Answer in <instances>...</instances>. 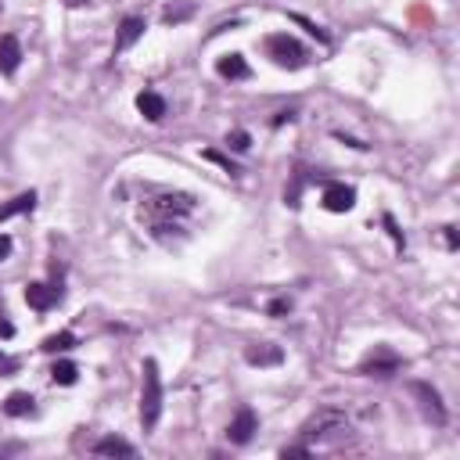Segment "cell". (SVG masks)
Instances as JSON below:
<instances>
[{
  "label": "cell",
  "mask_w": 460,
  "mask_h": 460,
  "mask_svg": "<svg viewBox=\"0 0 460 460\" xmlns=\"http://www.w3.org/2000/svg\"><path fill=\"white\" fill-rule=\"evenodd\" d=\"M162 417V378H158V363L144 360V385H140V428L151 432Z\"/></svg>",
  "instance_id": "obj_1"
},
{
  "label": "cell",
  "mask_w": 460,
  "mask_h": 460,
  "mask_svg": "<svg viewBox=\"0 0 460 460\" xmlns=\"http://www.w3.org/2000/svg\"><path fill=\"white\" fill-rule=\"evenodd\" d=\"M266 54H270V58L277 62L281 68H302V65L309 62L306 47L295 40V36H288V33H273V36H266Z\"/></svg>",
  "instance_id": "obj_2"
},
{
  "label": "cell",
  "mask_w": 460,
  "mask_h": 460,
  "mask_svg": "<svg viewBox=\"0 0 460 460\" xmlns=\"http://www.w3.org/2000/svg\"><path fill=\"white\" fill-rule=\"evenodd\" d=\"M194 209V198L191 194H158V198H148L144 201L140 216H148L151 223L155 219H176V216H187Z\"/></svg>",
  "instance_id": "obj_3"
},
{
  "label": "cell",
  "mask_w": 460,
  "mask_h": 460,
  "mask_svg": "<svg viewBox=\"0 0 460 460\" xmlns=\"http://www.w3.org/2000/svg\"><path fill=\"white\" fill-rule=\"evenodd\" d=\"M349 425V417L342 414V410H335V407H324V410H317L309 421H302V428H299V435L306 439H324V435H331V432H342Z\"/></svg>",
  "instance_id": "obj_4"
},
{
  "label": "cell",
  "mask_w": 460,
  "mask_h": 460,
  "mask_svg": "<svg viewBox=\"0 0 460 460\" xmlns=\"http://www.w3.org/2000/svg\"><path fill=\"white\" fill-rule=\"evenodd\" d=\"M399 367H403V356H396L389 345H378L374 353L360 363V374H367V378H392Z\"/></svg>",
  "instance_id": "obj_5"
},
{
  "label": "cell",
  "mask_w": 460,
  "mask_h": 460,
  "mask_svg": "<svg viewBox=\"0 0 460 460\" xmlns=\"http://www.w3.org/2000/svg\"><path fill=\"white\" fill-rule=\"evenodd\" d=\"M259 432V417H255V410L252 407H241L234 414V421H230V428H227V439L234 446H245V443H252V435Z\"/></svg>",
  "instance_id": "obj_6"
},
{
  "label": "cell",
  "mask_w": 460,
  "mask_h": 460,
  "mask_svg": "<svg viewBox=\"0 0 460 460\" xmlns=\"http://www.w3.org/2000/svg\"><path fill=\"white\" fill-rule=\"evenodd\" d=\"M320 201L327 212H349L356 205V187H349V183H327Z\"/></svg>",
  "instance_id": "obj_7"
},
{
  "label": "cell",
  "mask_w": 460,
  "mask_h": 460,
  "mask_svg": "<svg viewBox=\"0 0 460 460\" xmlns=\"http://www.w3.org/2000/svg\"><path fill=\"white\" fill-rule=\"evenodd\" d=\"M26 302L36 309V313H47L62 302V288H54V284H29L26 288Z\"/></svg>",
  "instance_id": "obj_8"
},
{
  "label": "cell",
  "mask_w": 460,
  "mask_h": 460,
  "mask_svg": "<svg viewBox=\"0 0 460 460\" xmlns=\"http://www.w3.org/2000/svg\"><path fill=\"white\" fill-rule=\"evenodd\" d=\"M22 65V44L18 36H0V76H15Z\"/></svg>",
  "instance_id": "obj_9"
},
{
  "label": "cell",
  "mask_w": 460,
  "mask_h": 460,
  "mask_svg": "<svg viewBox=\"0 0 460 460\" xmlns=\"http://www.w3.org/2000/svg\"><path fill=\"white\" fill-rule=\"evenodd\" d=\"M144 29H148V22H144L140 15H130V18H122V26H119V36H116V50H126V47H134Z\"/></svg>",
  "instance_id": "obj_10"
},
{
  "label": "cell",
  "mask_w": 460,
  "mask_h": 460,
  "mask_svg": "<svg viewBox=\"0 0 460 460\" xmlns=\"http://www.w3.org/2000/svg\"><path fill=\"white\" fill-rule=\"evenodd\" d=\"M245 360H248L252 367H277V363L284 360V349H281V345H270V342H263V345H252V349H245Z\"/></svg>",
  "instance_id": "obj_11"
},
{
  "label": "cell",
  "mask_w": 460,
  "mask_h": 460,
  "mask_svg": "<svg viewBox=\"0 0 460 460\" xmlns=\"http://www.w3.org/2000/svg\"><path fill=\"white\" fill-rule=\"evenodd\" d=\"M410 389H414V396H421V399H425V410H428V417L435 421V425H443V421H446V410H443V399H439V392L432 389V385H425V381H414Z\"/></svg>",
  "instance_id": "obj_12"
},
{
  "label": "cell",
  "mask_w": 460,
  "mask_h": 460,
  "mask_svg": "<svg viewBox=\"0 0 460 460\" xmlns=\"http://www.w3.org/2000/svg\"><path fill=\"white\" fill-rule=\"evenodd\" d=\"M137 112L148 122H162L165 119V98L155 94V90H144V94H137Z\"/></svg>",
  "instance_id": "obj_13"
},
{
  "label": "cell",
  "mask_w": 460,
  "mask_h": 460,
  "mask_svg": "<svg viewBox=\"0 0 460 460\" xmlns=\"http://www.w3.org/2000/svg\"><path fill=\"white\" fill-rule=\"evenodd\" d=\"M216 72L223 80H248L252 76V68H248V62L241 58V54H223V58L216 62Z\"/></svg>",
  "instance_id": "obj_14"
},
{
  "label": "cell",
  "mask_w": 460,
  "mask_h": 460,
  "mask_svg": "<svg viewBox=\"0 0 460 460\" xmlns=\"http://www.w3.org/2000/svg\"><path fill=\"white\" fill-rule=\"evenodd\" d=\"M94 453H98V457H134L137 450L126 443V439H119V435H104V439H98Z\"/></svg>",
  "instance_id": "obj_15"
},
{
  "label": "cell",
  "mask_w": 460,
  "mask_h": 460,
  "mask_svg": "<svg viewBox=\"0 0 460 460\" xmlns=\"http://www.w3.org/2000/svg\"><path fill=\"white\" fill-rule=\"evenodd\" d=\"M4 414L8 417H29V414H36V399L29 392H11L4 399Z\"/></svg>",
  "instance_id": "obj_16"
},
{
  "label": "cell",
  "mask_w": 460,
  "mask_h": 460,
  "mask_svg": "<svg viewBox=\"0 0 460 460\" xmlns=\"http://www.w3.org/2000/svg\"><path fill=\"white\" fill-rule=\"evenodd\" d=\"M36 205V191H26V194H18L11 198L8 205H0V219H11V216H22V212H33Z\"/></svg>",
  "instance_id": "obj_17"
},
{
  "label": "cell",
  "mask_w": 460,
  "mask_h": 460,
  "mask_svg": "<svg viewBox=\"0 0 460 460\" xmlns=\"http://www.w3.org/2000/svg\"><path fill=\"white\" fill-rule=\"evenodd\" d=\"M76 345V335H72V331H58V335H47L44 338V353H68V349Z\"/></svg>",
  "instance_id": "obj_18"
},
{
  "label": "cell",
  "mask_w": 460,
  "mask_h": 460,
  "mask_svg": "<svg viewBox=\"0 0 460 460\" xmlns=\"http://www.w3.org/2000/svg\"><path fill=\"white\" fill-rule=\"evenodd\" d=\"M76 378H80V367L68 363V360H62V363L50 367V381L54 385H76Z\"/></svg>",
  "instance_id": "obj_19"
},
{
  "label": "cell",
  "mask_w": 460,
  "mask_h": 460,
  "mask_svg": "<svg viewBox=\"0 0 460 460\" xmlns=\"http://www.w3.org/2000/svg\"><path fill=\"white\" fill-rule=\"evenodd\" d=\"M227 148H234V151H248V148H252V137H248L245 130H230V134H227Z\"/></svg>",
  "instance_id": "obj_20"
},
{
  "label": "cell",
  "mask_w": 460,
  "mask_h": 460,
  "mask_svg": "<svg viewBox=\"0 0 460 460\" xmlns=\"http://www.w3.org/2000/svg\"><path fill=\"white\" fill-rule=\"evenodd\" d=\"M266 313H270V317H284V313H291V299H273L266 306Z\"/></svg>",
  "instance_id": "obj_21"
},
{
  "label": "cell",
  "mask_w": 460,
  "mask_h": 460,
  "mask_svg": "<svg viewBox=\"0 0 460 460\" xmlns=\"http://www.w3.org/2000/svg\"><path fill=\"white\" fill-rule=\"evenodd\" d=\"M291 18H295V22H299V26H306V29H309L313 36H317V40H320V44H327V40H331V36H327L324 29H317V26H313V22H309V18H302V15H291Z\"/></svg>",
  "instance_id": "obj_22"
},
{
  "label": "cell",
  "mask_w": 460,
  "mask_h": 460,
  "mask_svg": "<svg viewBox=\"0 0 460 460\" xmlns=\"http://www.w3.org/2000/svg\"><path fill=\"white\" fill-rule=\"evenodd\" d=\"M205 158H209V162H219V165H223L227 173H234V176H237V165H234V162H230L227 155H219V151H205Z\"/></svg>",
  "instance_id": "obj_23"
},
{
  "label": "cell",
  "mask_w": 460,
  "mask_h": 460,
  "mask_svg": "<svg viewBox=\"0 0 460 460\" xmlns=\"http://www.w3.org/2000/svg\"><path fill=\"white\" fill-rule=\"evenodd\" d=\"M385 227H389V234H392V241H396V248L403 252V230L396 227V219H392L389 212H385Z\"/></svg>",
  "instance_id": "obj_24"
},
{
  "label": "cell",
  "mask_w": 460,
  "mask_h": 460,
  "mask_svg": "<svg viewBox=\"0 0 460 460\" xmlns=\"http://www.w3.org/2000/svg\"><path fill=\"white\" fill-rule=\"evenodd\" d=\"M187 15H191V8H165L162 18H165V22H180V18H187Z\"/></svg>",
  "instance_id": "obj_25"
},
{
  "label": "cell",
  "mask_w": 460,
  "mask_h": 460,
  "mask_svg": "<svg viewBox=\"0 0 460 460\" xmlns=\"http://www.w3.org/2000/svg\"><path fill=\"white\" fill-rule=\"evenodd\" d=\"M11 248H15V241H11L8 234H0V263H4L8 255H11Z\"/></svg>",
  "instance_id": "obj_26"
},
{
  "label": "cell",
  "mask_w": 460,
  "mask_h": 460,
  "mask_svg": "<svg viewBox=\"0 0 460 460\" xmlns=\"http://www.w3.org/2000/svg\"><path fill=\"white\" fill-rule=\"evenodd\" d=\"M281 457H309V446H284Z\"/></svg>",
  "instance_id": "obj_27"
},
{
  "label": "cell",
  "mask_w": 460,
  "mask_h": 460,
  "mask_svg": "<svg viewBox=\"0 0 460 460\" xmlns=\"http://www.w3.org/2000/svg\"><path fill=\"white\" fill-rule=\"evenodd\" d=\"M291 119H295V112L288 108V112H277V116H273V126H284V122H291Z\"/></svg>",
  "instance_id": "obj_28"
},
{
  "label": "cell",
  "mask_w": 460,
  "mask_h": 460,
  "mask_svg": "<svg viewBox=\"0 0 460 460\" xmlns=\"http://www.w3.org/2000/svg\"><path fill=\"white\" fill-rule=\"evenodd\" d=\"M11 335H15V324L0 317V338H11Z\"/></svg>",
  "instance_id": "obj_29"
},
{
  "label": "cell",
  "mask_w": 460,
  "mask_h": 460,
  "mask_svg": "<svg viewBox=\"0 0 460 460\" xmlns=\"http://www.w3.org/2000/svg\"><path fill=\"white\" fill-rule=\"evenodd\" d=\"M446 245L457 248V227H446Z\"/></svg>",
  "instance_id": "obj_30"
}]
</instances>
